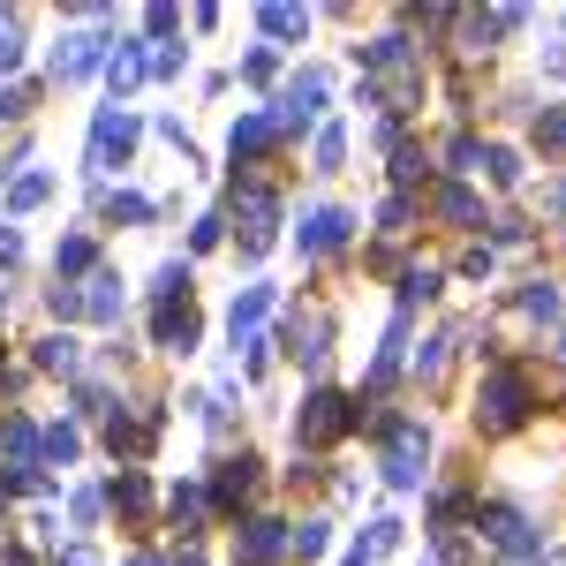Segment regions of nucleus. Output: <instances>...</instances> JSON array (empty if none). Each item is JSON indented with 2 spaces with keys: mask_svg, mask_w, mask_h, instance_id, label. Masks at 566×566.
<instances>
[{
  "mask_svg": "<svg viewBox=\"0 0 566 566\" xmlns=\"http://www.w3.org/2000/svg\"><path fill=\"white\" fill-rule=\"evenodd\" d=\"M129 566H167V559H151V552H136V559Z\"/></svg>",
  "mask_w": 566,
  "mask_h": 566,
  "instance_id": "obj_51",
  "label": "nucleus"
},
{
  "mask_svg": "<svg viewBox=\"0 0 566 566\" xmlns=\"http://www.w3.org/2000/svg\"><path fill=\"white\" fill-rule=\"evenodd\" d=\"M363 431L386 446L378 476H386L392 491H416V483H423V461H431V423H423V416H363Z\"/></svg>",
  "mask_w": 566,
  "mask_h": 566,
  "instance_id": "obj_2",
  "label": "nucleus"
},
{
  "mask_svg": "<svg viewBox=\"0 0 566 566\" xmlns=\"http://www.w3.org/2000/svg\"><path fill=\"white\" fill-rule=\"evenodd\" d=\"M91 205H98L106 227H151V219H159V205H151L144 189H91Z\"/></svg>",
  "mask_w": 566,
  "mask_h": 566,
  "instance_id": "obj_15",
  "label": "nucleus"
},
{
  "mask_svg": "<svg viewBox=\"0 0 566 566\" xmlns=\"http://www.w3.org/2000/svg\"><path fill=\"white\" fill-rule=\"evenodd\" d=\"M175 566H205V552H175Z\"/></svg>",
  "mask_w": 566,
  "mask_h": 566,
  "instance_id": "obj_49",
  "label": "nucleus"
},
{
  "mask_svg": "<svg viewBox=\"0 0 566 566\" xmlns=\"http://www.w3.org/2000/svg\"><path fill=\"white\" fill-rule=\"evenodd\" d=\"M0 566H39V559H31L23 544H0Z\"/></svg>",
  "mask_w": 566,
  "mask_h": 566,
  "instance_id": "obj_48",
  "label": "nucleus"
},
{
  "mask_svg": "<svg viewBox=\"0 0 566 566\" xmlns=\"http://www.w3.org/2000/svg\"><path fill=\"white\" fill-rule=\"evenodd\" d=\"M378 227H386L392 242H400V234H416V205H408V197H400V189H392L386 205H378Z\"/></svg>",
  "mask_w": 566,
  "mask_h": 566,
  "instance_id": "obj_37",
  "label": "nucleus"
},
{
  "mask_svg": "<svg viewBox=\"0 0 566 566\" xmlns=\"http://www.w3.org/2000/svg\"><path fill=\"white\" fill-rule=\"evenodd\" d=\"M91 272H98V242H91V234H61V250H53V280L76 287V280H91Z\"/></svg>",
  "mask_w": 566,
  "mask_h": 566,
  "instance_id": "obj_22",
  "label": "nucleus"
},
{
  "mask_svg": "<svg viewBox=\"0 0 566 566\" xmlns=\"http://www.w3.org/2000/svg\"><path fill=\"white\" fill-rule=\"evenodd\" d=\"M122 310H129L122 272H106V264H98V272L84 280V317H91V325H122Z\"/></svg>",
  "mask_w": 566,
  "mask_h": 566,
  "instance_id": "obj_18",
  "label": "nucleus"
},
{
  "mask_svg": "<svg viewBox=\"0 0 566 566\" xmlns=\"http://www.w3.org/2000/svg\"><path fill=\"white\" fill-rule=\"evenodd\" d=\"M106 53H114L106 31H69V39L53 45V76H61V84H84V76L106 69Z\"/></svg>",
  "mask_w": 566,
  "mask_h": 566,
  "instance_id": "obj_11",
  "label": "nucleus"
},
{
  "mask_svg": "<svg viewBox=\"0 0 566 566\" xmlns=\"http://www.w3.org/2000/svg\"><path fill=\"white\" fill-rule=\"evenodd\" d=\"M98 514H106V491H76L69 499V522L76 528H98Z\"/></svg>",
  "mask_w": 566,
  "mask_h": 566,
  "instance_id": "obj_42",
  "label": "nucleus"
},
{
  "mask_svg": "<svg viewBox=\"0 0 566 566\" xmlns=\"http://www.w3.org/2000/svg\"><path fill=\"white\" fill-rule=\"evenodd\" d=\"M15 61H23V15L0 8V76H15Z\"/></svg>",
  "mask_w": 566,
  "mask_h": 566,
  "instance_id": "obj_34",
  "label": "nucleus"
},
{
  "mask_svg": "<svg viewBox=\"0 0 566 566\" xmlns=\"http://www.w3.org/2000/svg\"><path fill=\"white\" fill-rule=\"evenodd\" d=\"M272 69H280V53H272V45L242 53V84H272Z\"/></svg>",
  "mask_w": 566,
  "mask_h": 566,
  "instance_id": "obj_43",
  "label": "nucleus"
},
{
  "mask_svg": "<svg viewBox=\"0 0 566 566\" xmlns=\"http://www.w3.org/2000/svg\"><path fill=\"white\" fill-rule=\"evenodd\" d=\"M53 566H98V552H91V544H61V552H53Z\"/></svg>",
  "mask_w": 566,
  "mask_h": 566,
  "instance_id": "obj_45",
  "label": "nucleus"
},
{
  "mask_svg": "<svg viewBox=\"0 0 566 566\" xmlns=\"http://www.w3.org/2000/svg\"><path fill=\"white\" fill-rule=\"evenodd\" d=\"M167 514H175V528H181V536H205V514H212L205 483H175V491H167Z\"/></svg>",
  "mask_w": 566,
  "mask_h": 566,
  "instance_id": "obj_24",
  "label": "nucleus"
},
{
  "mask_svg": "<svg viewBox=\"0 0 566 566\" xmlns=\"http://www.w3.org/2000/svg\"><path fill=\"white\" fill-rule=\"evenodd\" d=\"M175 23H181L175 8H144V31H151V39H167V31H175Z\"/></svg>",
  "mask_w": 566,
  "mask_h": 566,
  "instance_id": "obj_44",
  "label": "nucleus"
},
{
  "mask_svg": "<svg viewBox=\"0 0 566 566\" xmlns=\"http://www.w3.org/2000/svg\"><path fill=\"white\" fill-rule=\"evenodd\" d=\"M483 151H491V144H483L476 129H461L446 144V175H483Z\"/></svg>",
  "mask_w": 566,
  "mask_h": 566,
  "instance_id": "obj_30",
  "label": "nucleus"
},
{
  "mask_svg": "<svg viewBox=\"0 0 566 566\" xmlns=\"http://www.w3.org/2000/svg\"><path fill=\"white\" fill-rule=\"evenodd\" d=\"M31 370H45V378H76V370H84L76 333H39V340H31Z\"/></svg>",
  "mask_w": 566,
  "mask_h": 566,
  "instance_id": "obj_19",
  "label": "nucleus"
},
{
  "mask_svg": "<svg viewBox=\"0 0 566 566\" xmlns=\"http://www.w3.org/2000/svg\"><path fill=\"white\" fill-rule=\"evenodd\" d=\"M514 310H522L528 325H559V287H552V280H522V295H514Z\"/></svg>",
  "mask_w": 566,
  "mask_h": 566,
  "instance_id": "obj_28",
  "label": "nucleus"
},
{
  "mask_svg": "<svg viewBox=\"0 0 566 566\" xmlns=\"http://www.w3.org/2000/svg\"><path fill=\"white\" fill-rule=\"evenodd\" d=\"M258 453H250V446H242V453H227V461H212V483H205V499H212L219 514H227V522H242V514H250V499H258Z\"/></svg>",
  "mask_w": 566,
  "mask_h": 566,
  "instance_id": "obj_6",
  "label": "nucleus"
},
{
  "mask_svg": "<svg viewBox=\"0 0 566 566\" xmlns=\"http://www.w3.org/2000/svg\"><path fill=\"white\" fill-rule=\"evenodd\" d=\"M197 340H205V317H197V303L151 310V348H159V355H197Z\"/></svg>",
  "mask_w": 566,
  "mask_h": 566,
  "instance_id": "obj_13",
  "label": "nucleus"
},
{
  "mask_svg": "<svg viewBox=\"0 0 566 566\" xmlns=\"http://www.w3.org/2000/svg\"><path fill=\"white\" fill-rule=\"evenodd\" d=\"M333 544V522L325 514H303V522H287V559H317Z\"/></svg>",
  "mask_w": 566,
  "mask_h": 566,
  "instance_id": "obj_29",
  "label": "nucleus"
},
{
  "mask_svg": "<svg viewBox=\"0 0 566 566\" xmlns=\"http://www.w3.org/2000/svg\"><path fill=\"white\" fill-rule=\"evenodd\" d=\"M258 31H264V39H280V45H295V39H310V8L264 0V8H258Z\"/></svg>",
  "mask_w": 566,
  "mask_h": 566,
  "instance_id": "obj_23",
  "label": "nucleus"
},
{
  "mask_svg": "<svg viewBox=\"0 0 566 566\" xmlns=\"http://www.w3.org/2000/svg\"><path fill=\"white\" fill-rule=\"evenodd\" d=\"M0 544H8V491H0Z\"/></svg>",
  "mask_w": 566,
  "mask_h": 566,
  "instance_id": "obj_50",
  "label": "nucleus"
},
{
  "mask_svg": "<svg viewBox=\"0 0 566 566\" xmlns=\"http://www.w3.org/2000/svg\"><path fill=\"white\" fill-rule=\"evenodd\" d=\"M227 227H234V250H242V264H264V250H272V227H280V197L264 189V181H234V205H227Z\"/></svg>",
  "mask_w": 566,
  "mask_h": 566,
  "instance_id": "obj_3",
  "label": "nucleus"
},
{
  "mask_svg": "<svg viewBox=\"0 0 566 566\" xmlns=\"http://www.w3.org/2000/svg\"><path fill=\"white\" fill-rule=\"evenodd\" d=\"M219 242H227V219H219V212H205V219H197V234H189V250H197V258H212Z\"/></svg>",
  "mask_w": 566,
  "mask_h": 566,
  "instance_id": "obj_41",
  "label": "nucleus"
},
{
  "mask_svg": "<svg viewBox=\"0 0 566 566\" xmlns=\"http://www.w3.org/2000/svg\"><path fill=\"white\" fill-rule=\"evenodd\" d=\"M189 287H197L189 258H167L159 272H151V310H175V303H189Z\"/></svg>",
  "mask_w": 566,
  "mask_h": 566,
  "instance_id": "obj_26",
  "label": "nucleus"
},
{
  "mask_svg": "<svg viewBox=\"0 0 566 566\" xmlns=\"http://www.w3.org/2000/svg\"><path fill=\"white\" fill-rule=\"evenodd\" d=\"M431 212L446 219L453 234H476V227H483V197H476V189H461V181H438V189H431Z\"/></svg>",
  "mask_w": 566,
  "mask_h": 566,
  "instance_id": "obj_16",
  "label": "nucleus"
},
{
  "mask_svg": "<svg viewBox=\"0 0 566 566\" xmlns=\"http://www.w3.org/2000/svg\"><path fill=\"white\" fill-rule=\"evenodd\" d=\"M76 453H84V431H76V423H45V431H39V469H45V476L69 469Z\"/></svg>",
  "mask_w": 566,
  "mask_h": 566,
  "instance_id": "obj_25",
  "label": "nucleus"
},
{
  "mask_svg": "<svg viewBox=\"0 0 566 566\" xmlns=\"http://www.w3.org/2000/svg\"><path fill=\"white\" fill-rule=\"evenodd\" d=\"M45 197H53V175H15V181H8V219H15V212H39Z\"/></svg>",
  "mask_w": 566,
  "mask_h": 566,
  "instance_id": "obj_31",
  "label": "nucleus"
},
{
  "mask_svg": "<svg viewBox=\"0 0 566 566\" xmlns=\"http://www.w3.org/2000/svg\"><path fill=\"white\" fill-rule=\"evenodd\" d=\"M106 506H114L122 522H151V476H144V469H122V476L106 483Z\"/></svg>",
  "mask_w": 566,
  "mask_h": 566,
  "instance_id": "obj_20",
  "label": "nucleus"
},
{
  "mask_svg": "<svg viewBox=\"0 0 566 566\" xmlns=\"http://www.w3.org/2000/svg\"><path fill=\"white\" fill-rule=\"evenodd\" d=\"M438 287H446L438 264H408V272H400V317H416L423 303H438Z\"/></svg>",
  "mask_w": 566,
  "mask_h": 566,
  "instance_id": "obj_27",
  "label": "nucleus"
},
{
  "mask_svg": "<svg viewBox=\"0 0 566 566\" xmlns=\"http://www.w3.org/2000/svg\"><path fill=\"white\" fill-rule=\"evenodd\" d=\"M181 61H189L181 45H167V53H151V76H181Z\"/></svg>",
  "mask_w": 566,
  "mask_h": 566,
  "instance_id": "obj_47",
  "label": "nucleus"
},
{
  "mask_svg": "<svg viewBox=\"0 0 566 566\" xmlns=\"http://www.w3.org/2000/svg\"><path fill=\"white\" fill-rule=\"evenodd\" d=\"M446 355H453V333H446V340H423V348L408 355V370H416V386H438V378H446Z\"/></svg>",
  "mask_w": 566,
  "mask_h": 566,
  "instance_id": "obj_32",
  "label": "nucleus"
},
{
  "mask_svg": "<svg viewBox=\"0 0 566 566\" xmlns=\"http://www.w3.org/2000/svg\"><path fill=\"white\" fill-rule=\"evenodd\" d=\"M280 348L295 355L303 370H317V363L333 355V317H325V310H310V317H295V325L280 333Z\"/></svg>",
  "mask_w": 566,
  "mask_h": 566,
  "instance_id": "obj_14",
  "label": "nucleus"
},
{
  "mask_svg": "<svg viewBox=\"0 0 566 566\" xmlns=\"http://www.w3.org/2000/svg\"><path fill=\"white\" fill-rule=\"evenodd\" d=\"M0 491H15V499H53V476H45V469H0Z\"/></svg>",
  "mask_w": 566,
  "mask_h": 566,
  "instance_id": "obj_35",
  "label": "nucleus"
},
{
  "mask_svg": "<svg viewBox=\"0 0 566 566\" xmlns=\"http://www.w3.org/2000/svg\"><path fill=\"white\" fill-rule=\"evenodd\" d=\"M0 264H23V234H15L8 219H0Z\"/></svg>",
  "mask_w": 566,
  "mask_h": 566,
  "instance_id": "obj_46",
  "label": "nucleus"
},
{
  "mask_svg": "<svg viewBox=\"0 0 566 566\" xmlns=\"http://www.w3.org/2000/svg\"><path fill=\"white\" fill-rule=\"evenodd\" d=\"M136 136H144V122H136L129 106H98V114H91V144H84V175L106 181L114 167H129Z\"/></svg>",
  "mask_w": 566,
  "mask_h": 566,
  "instance_id": "obj_5",
  "label": "nucleus"
},
{
  "mask_svg": "<svg viewBox=\"0 0 566 566\" xmlns=\"http://www.w3.org/2000/svg\"><path fill=\"white\" fill-rule=\"evenodd\" d=\"M536 151H566V106H544L536 114Z\"/></svg>",
  "mask_w": 566,
  "mask_h": 566,
  "instance_id": "obj_39",
  "label": "nucleus"
},
{
  "mask_svg": "<svg viewBox=\"0 0 566 566\" xmlns=\"http://www.w3.org/2000/svg\"><path fill=\"white\" fill-rule=\"evenodd\" d=\"M325 114V69H295L287 84L272 91V122H280V136H295L303 122H317Z\"/></svg>",
  "mask_w": 566,
  "mask_h": 566,
  "instance_id": "obj_7",
  "label": "nucleus"
},
{
  "mask_svg": "<svg viewBox=\"0 0 566 566\" xmlns=\"http://www.w3.org/2000/svg\"><path fill=\"white\" fill-rule=\"evenodd\" d=\"M559 355H566V333H559Z\"/></svg>",
  "mask_w": 566,
  "mask_h": 566,
  "instance_id": "obj_53",
  "label": "nucleus"
},
{
  "mask_svg": "<svg viewBox=\"0 0 566 566\" xmlns=\"http://www.w3.org/2000/svg\"><path fill=\"white\" fill-rule=\"evenodd\" d=\"M45 310H53L61 325H76V317H84V287H69V280H53V287H45Z\"/></svg>",
  "mask_w": 566,
  "mask_h": 566,
  "instance_id": "obj_38",
  "label": "nucleus"
},
{
  "mask_svg": "<svg viewBox=\"0 0 566 566\" xmlns=\"http://www.w3.org/2000/svg\"><path fill=\"white\" fill-rule=\"evenodd\" d=\"M31 98H39L31 84H8V91H0V129H15V122H31Z\"/></svg>",
  "mask_w": 566,
  "mask_h": 566,
  "instance_id": "obj_40",
  "label": "nucleus"
},
{
  "mask_svg": "<svg viewBox=\"0 0 566 566\" xmlns=\"http://www.w3.org/2000/svg\"><path fill=\"white\" fill-rule=\"evenodd\" d=\"M536 408L544 400H536V378H528L522 363H491L483 370V386H476V431L483 438H514Z\"/></svg>",
  "mask_w": 566,
  "mask_h": 566,
  "instance_id": "obj_1",
  "label": "nucleus"
},
{
  "mask_svg": "<svg viewBox=\"0 0 566 566\" xmlns=\"http://www.w3.org/2000/svg\"><path fill=\"white\" fill-rule=\"evenodd\" d=\"M0 461L8 469H39V423L31 416H0Z\"/></svg>",
  "mask_w": 566,
  "mask_h": 566,
  "instance_id": "obj_21",
  "label": "nucleus"
},
{
  "mask_svg": "<svg viewBox=\"0 0 566 566\" xmlns=\"http://www.w3.org/2000/svg\"><path fill=\"white\" fill-rule=\"evenodd\" d=\"M423 175H431V151H416V144H400V151H392V181H400V197H408V189H416Z\"/></svg>",
  "mask_w": 566,
  "mask_h": 566,
  "instance_id": "obj_36",
  "label": "nucleus"
},
{
  "mask_svg": "<svg viewBox=\"0 0 566 566\" xmlns=\"http://www.w3.org/2000/svg\"><path fill=\"white\" fill-rule=\"evenodd\" d=\"M234 559L242 566H280L287 559V522H280V514H242V522H234Z\"/></svg>",
  "mask_w": 566,
  "mask_h": 566,
  "instance_id": "obj_10",
  "label": "nucleus"
},
{
  "mask_svg": "<svg viewBox=\"0 0 566 566\" xmlns=\"http://www.w3.org/2000/svg\"><path fill=\"white\" fill-rule=\"evenodd\" d=\"M355 242V212H340V205H303V227H295V250L303 258H340Z\"/></svg>",
  "mask_w": 566,
  "mask_h": 566,
  "instance_id": "obj_8",
  "label": "nucleus"
},
{
  "mask_svg": "<svg viewBox=\"0 0 566 566\" xmlns=\"http://www.w3.org/2000/svg\"><path fill=\"white\" fill-rule=\"evenodd\" d=\"M423 566H438V559H423Z\"/></svg>",
  "mask_w": 566,
  "mask_h": 566,
  "instance_id": "obj_54",
  "label": "nucleus"
},
{
  "mask_svg": "<svg viewBox=\"0 0 566 566\" xmlns=\"http://www.w3.org/2000/svg\"><path fill=\"white\" fill-rule=\"evenodd\" d=\"M272 303H280V287H264V280H250V287L227 303V333H234V348L264 340V317H272Z\"/></svg>",
  "mask_w": 566,
  "mask_h": 566,
  "instance_id": "obj_12",
  "label": "nucleus"
},
{
  "mask_svg": "<svg viewBox=\"0 0 566 566\" xmlns=\"http://www.w3.org/2000/svg\"><path fill=\"white\" fill-rule=\"evenodd\" d=\"M287 136H280V122H272V106H250V114H234V129H227V159H234V181H242V167H258L264 151H280Z\"/></svg>",
  "mask_w": 566,
  "mask_h": 566,
  "instance_id": "obj_9",
  "label": "nucleus"
},
{
  "mask_svg": "<svg viewBox=\"0 0 566 566\" xmlns=\"http://www.w3.org/2000/svg\"><path fill=\"white\" fill-rule=\"evenodd\" d=\"M8 303H15V295H8V280H0V317H8Z\"/></svg>",
  "mask_w": 566,
  "mask_h": 566,
  "instance_id": "obj_52",
  "label": "nucleus"
},
{
  "mask_svg": "<svg viewBox=\"0 0 566 566\" xmlns=\"http://www.w3.org/2000/svg\"><path fill=\"white\" fill-rule=\"evenodd\" d=\"M144 76H151V53H144V39H114V53H106V84H114V106H122V98H129Z\"/></svg>",
  "mask_w": 566,
  "mask_h": 566,
  "instance_id": "obj_17",
  "label": "nucleus"
},
{
  "mask_svg": "<svg viewBox=\"0 0 566 566\" xmlns=\"http://www.w3.org/2000/svg\"><path fill=\"white\" fill-rule=\"evenodd\" d=\"M348 431H363V400H355V392H333V386L303 392V408H295V438H303V453L340 446Z\"/></svg>",
  "mask_w": 566,
  "mask_h": 566,
  "instance_id": "obj_4",
  "label": "nucleus"
},
{
  "mask_svg": "<svg viewBox=\"0 0 566 566\" xmlns=\"http://www.w3.org/2000/svg\"><path fill=\"white\" fill-rule=\"evenodd\" d=\"M310 159H317V175H340V159H348V129H340V122H325L317 144H310Z\"/></svg>",
  "mask_w": 566,
  "mask_h": 566,
  "instance_id": "obj_33",
  "label": "nucleus"
}]
</instances>
